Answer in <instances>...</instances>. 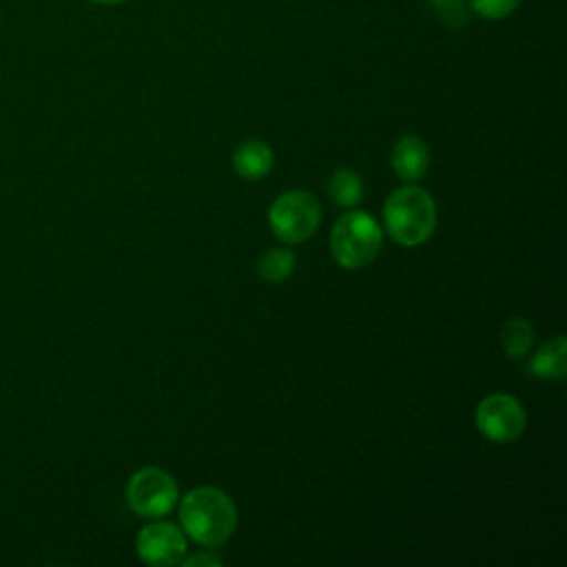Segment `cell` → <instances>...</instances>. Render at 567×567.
Returning a JSON list of instances; mask_svg holds the SVG:
<instances>
[{
    "label": "cell",
    "mask_w": 567,
    "mask_h": 567,
    "mask_svg": "<svg viewBox=\"0 0 567 567\" xmlns=\"http://www.w3.org/2000/svg\"><path fill=\"white\" fill-rule=\"evenodd\" d=\"M182 529L204 547H217L237 527V507L219 487H195L179 503Z\"/></svg>",
    "instance_id": "obj_1"
},
{
    "label": "cell",
    "mask_w": 567,
    "mask_h": 567,
    "mask_svg": "<svg viewBox=\"0 0 567 567\" xmlns=\"http://www.w3.org/2000/svg\"><path fill=\"white\" fill-rule=\"evenodd\" d=\"M383 221L390 237L403 246H419L436 228V204L421 186H401L383 204Z\"/></svg>",
    "instance_id": "obj_2"
},
{
    "label": "cell",
    "mask_w": 567,
    "mask_h": 567,
    "mask_svg": "<svg viewBox=\"0 0 567 567\" xmlns=\"http://www.w3.org/2000/svg\"><path fill=\"white\" fill-rule=\"evenodd\" d=\"M383 246V230L363 210L343 213L330 230V252L346 270H359L374 261Z\"/></svg>",
    "instance_id": "obj_3"
},
{
    "label": "cell",
    "mask_w": 567,
    "mask_h": 567,
    "mask_svg": "<svg viewBox=\"0 0 567 567\" xmlns=\"http://www.w3.org/2000/svg\"><path fill=\"white\" fill-rule=\"evenodd\" d=\"M321 221V208L312 193L308 190H288L279 195L270 210L268 224L277 239L286 244H297L308 239Z\"/></svg>",
    "instance_id": "obj_4"
},
{
    "label": "cell",
    "mask_w": 567,
    "mask_h": 567,
    "mask_svg": "<svg viewBox=\"0 0 567 567\" xmlns=\"http://www.w3.org/2000/svg\"><path fill=\"white\" fill-rule=\"evenodd\" d=\"M179 496L175 478L159 467L137 470L126 485V501L137 516L159 518L166 516Z\"/></svg>",
    "instance_id": "obj_5"
},
{
    "label": "cell",
    "mask_w": 567,
    "mask_h": 567,
    "mask_svg": "<svg viewBox=\"0 0 567 567\" xmlns=\"http://www.w3.org/2000/svg\"><path fill=\"white\" fill-rule=\"evenodd\" d=\"M527 414L518 399L509 394H489L476 408L478 432L494 443H509L525 430Z\"/></svg>",
    "instance_id": "obj_6"
},
{
    "label": "cell",
    "mask_w": 567,
    "mask_h": 567,
    "mask_svg": "<svg viewBox=\"0 0 567 567\" xmlns=\"http://www.w3.org/2000/svg\"><path fill=\"white\" fill-rule=\"evenodd\" d=\"M137 556L155 567H171L182 563L186 556V536L173 523H151L144 525L135 538Z\"/></svg>",
    "instance_id": "obj_7"
},
{
    "label": "cell",
    "mask_w": 567,
    "mask_h": 567,
    "mask_svg": "<svg viewBox=\"0 0 567 567\" xmlns=\"http://www.w3.org/2000/svg\"><path fill=\"white\" fill-rule=\"evenodd\" d=\"M394 173L403 182H416L430 166V148L419 135H403L390 155Z\"/></svg>",
    "instance_id": "obj_8"
},
{
    "label": "cell",
    "mask_w": 567,
    "mask_h": 567,
    "mask_svg": "<svg viewBox=\"0 0 567 567\" xmlns=\"http://www.w3.org/2000/svg\"><path fill=\"white\" fill-rule=\"evenodd\" d=\"M275 164L272 148L261 140H246L235 148L233 166L244 179H261Z\"/></svg>",
    "instance_id": "obj_9"
},
{
    "label": "cell",
    "mask_w": 567,
    "mask_h": 567,
    "mask_svg": "<svg viewBox=\"0 0 567 567\" xmlns=\"http://www.w3.org/2000/svg\"><path fill=\"white\" fill-rule=\"evenodd\" d=\"M529 372L545 381H560L567 374V341L563 334L545 341L529 359Z\"/></svg>",
    "instance_id": "obj_10"
},
{
    "label": "cell",
    "mask_w": 567,
    "mask_h": 567,
    "mask_svg": "<svg viewBox=\"0 0 567 567\" xmlns=\"http://www.w3.org/2000/svg\"><path fill=\"white\" fill-rule=\"evenodd\" d=\"M534 343V328L527 319H507L501 328V346L509 359H523Z\"/></svg>",
    "instance_id": "obj_11"
},
{
    "label": "cell",
    "mask_w": 567,
    "mask_h": 567,
    "mask_svg": "<svg viewBox=\"0 0 567 567\" xmlns=\"http://www.w3.org/2000/svg\"><path fill=\"white\" fill-rule=\"evenodd\" d=\"M328 195L339 206H354L363 197V182L350 168H339L328 179Z\"/></svg>",
    "instance_id": "obj_12"
},
{
    "label": "cell",
    "mask_w": 567,
    "mask_h": 567,
    "mask_svg": "<svg viewBox=\"0 0 567 567\" xmlns=\"http://www.w3.org/2000/svg\"><path fill=\"white\" fill-rule=\"evenodd\" d=\"M295 264H297V257H295L292 250H288V248H272V250L261 255V259L257 264V270H259V277L264 281L279 284V281L290 277V272L295 270Z\"/></svg>",
    "instance_id": "obj_13"
},
{
    "label": "cell",
    "mask_w": 567,
    "mask_h": 567,
    "mask_svg": "<svg viewBox=\"0 0 567 567\" xmlns=\"http://www.w3.org/2000/svg\"><path fill=\"white\" fill-rule=\"evenodd\" d=\"M434 13L447 24V27H463L470 20V7L467 0H430Z\"/></svg>",
    "instance_id": "obj_14"
},
{
    "label": "cell",
    "mask_w": 567,
    "mask_h": 567,
    "mask_svg": "<svg viewBox=\"0 0 567 567\" xmlns=\"http://www.w3.org/2000/svg\"><path fill=\"white\" fill-rule=\"evenodd\" d=\"M520 0H467L470 11L485 20H503L518 9Z\"/></svg>",
    "instance_id": "obj_15"
},
{
    "label": "cell",
    "mask_w": 567,
    "mask_h": 567,
    "mask_svg": "<svg viewBox=\"0 0 567 567\" xmlns=\"http://www.w3.org/2000/svg\"><path fill=\"white\" fill-rule=\"evenodd\" d=\"M182 563L186 565V567H197V565H208V567H213V565H219L221 560L213 554V551H202V554H195V556H190V558H182Z\"/></svg>",
    "instance_id": "obj_16"
},
{
    "label": "cell",
    "mask_w": 567,
    "mask_h": 567,
    "mask_svg": "<svg viewBox=\"0 0 567 567\" xmlns=\"http://www.w3.org/2000/svg\"><path fill=\"white\" fill-rule=\"evenodd\" d=\"M91 2H95V4H106V7H111V4H122V2H126V0H91Z\"/></svg>",
    "instance_id": "obj_17"
}]
</instances>
